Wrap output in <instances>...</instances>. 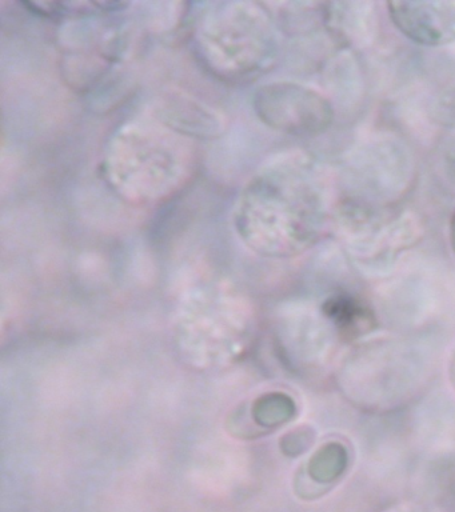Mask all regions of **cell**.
<instances>
[{"instance_id": "6da1fadb", "label": "cell", "mask_w": 455, "mask_h": 512, "mask_svg": "<svg viewBox=\"0 0 455 512\" xmlns=\"http://www.w3.org/2000/svg\"><path fill=\"white\" fill-rule=\"evenodd\" d=\"M342 363L339 378L343 391L361 406H394L413 392L422 378L417 352L398 340H359Z\"/></svg>"}, {"instance_id": "7a4b0ae2", "label": "cell", "mask_w": 455, "mask_h": 512, "mask_svg": "<svg viewBox=\"0 0 455 512\" xmlns=\"http://www.w3.org/2000/svg\"><path fill=\"white\" fill-rule=\"evenodd\" d=\"M339 219L347 254L367 274L389 270L419 238L418 226L410 215L387 218L386 214L349 206L343 208Z\"/></svg>"}, {"instance_id": "3957f363", "label": "cell", "mask_w": 455, "mask_h": 512, "mask_svg": "<svg viewBox=\"0 0 455 512\" xmlns=\"http://www.w3.org/2000/svg\"><path fill=\"white\" fill-rule=\"evenodd\" d=\"M257 110L269 126L295 136L321 135L334 120L329 99L299 84H270L258 95Z\"/></svg>"}, {"instance_id": "277c9868", "label": "cell", "mask_w": 455, "mask_h": 512, "mask_svg": "<svg viewBox=\"0 0 455 512\" xmlns=\"http://www.w3.org/2000/svg\"><path fill=\"white\" fill-rule=\"evenodd\" d=\"M390 19L411 42L426 47L455 43V2L387 3Z\"/></svg>"}, {"instance_id": "5b68a950", "label": "cell", "mask_w": 455, "mask_h": 512, "mask_svg": "<svg viewBox=\"0 0 455 512\" xmlns=\"http://www.w3.org/2000/svg\"><path fill=\"white\" fill-rule=\"evenodd\" d=\"M353 459V451L345 440L333 438L322 443L303 466L305 491H315L317 498L325 494L345 478Z\"/></svg>"}, {"instance_id": "8992f818", "label": "cell", "mask_w": 455, "mask_h": 512, "mask_svg": "<svg viewBox=\"0 0 455 512\" xmlns=\"http://www.w3.org/2000/svg\"><path fill=\"white\" fill-rule=\"evenodd\" d=\"M323 316L337 332L339 339L359 340L369 338L375 328L373 311L363 300L349 294H334L323 302Z\"/></svg>"}, {"instance_id": "52a82bcc", "label": "cell", "mask_w": 455, "mask_h": 512, "mask_svg": "<svg viewBox=\"0 0 455 512\" xmlns=\"http://www.w3.org/2000/svg\"><path fill=\"white\" fill-rule=\"evenodd\" d=\"M298 407L295 400L285 392H269L259 396L251 408V415L261 428H274L285 426L297 415Z\"/></svg>"}, {"instance_id": "ba28073f", "label": "cell", "mask_w": 455, "mask_h": 512, "mask_svg": "<svg viewBox=\"0 0 455 512\" xmlns=\"http://www.w3.org/2000/svg\"><path fill=\"white\" fill-rule=\"evenodd\" d=\"M315 440H317L315 430L311 427L302 426L294 428L283 436L281 448L287 456H298L309 451L314 446Z\"/></svg>"}, {"instance_id": "9c48e42d", "label": "cell", "mask_w": 455, "mask_h": 512, "mask_svg": "<svg viewBox=\"0 0 455 512\" xmlns=\"http://www.w3.org/2000/svg\"><path fill=\"white\" fill-rule=\"evenodd\" d=\"M435 116L442 126L455 128V88L439 99Z\"/></svg>"}, {"instance_id": "30bf717a", "label": "cell", "mask_w": 455, "mask_h": 512, "mask_svg": "<svg viewBox=\"0 0 455 512\" xmlns=\"http://www.w3.org/2000/svg\"><path fill=\"white\" fill-rule=\"evenodd\" d=\"M447 378H449L451 387L455 392V342L451 347L449 360H447Z\"/></svg>"}, {"instance_id": "8fae6325", "label": "cell", "mask_w": 455, "mask_h": 512, "mask_svg": "<svg viewBox=\"0 0 455 512\" xmlns=\"http://www.w3.org/2000/svg\"><path fill=\"white\" fill-rule=\"evenodd\" d=\"M385 512H426L423 511L421 507L417 506V504L413 503H399L395 504V506L390 507L389 510Z\"/></svg>"}, {"instance_id": "7c38bea8", "label": "cell", "mask_w": 455, "mask_h": 512, "mask_svg": "<svg viewBox=\"0 0 455 512\" xmlns=\"http://www.w3.org/2000/svg\"><path fill=\"white\" fill-rule=\"evenodd\" d=\"M449 236L451 250H453V254L455 256V211L453 212V216H451L450 220Z\"/></svg>"}]
</instances>
